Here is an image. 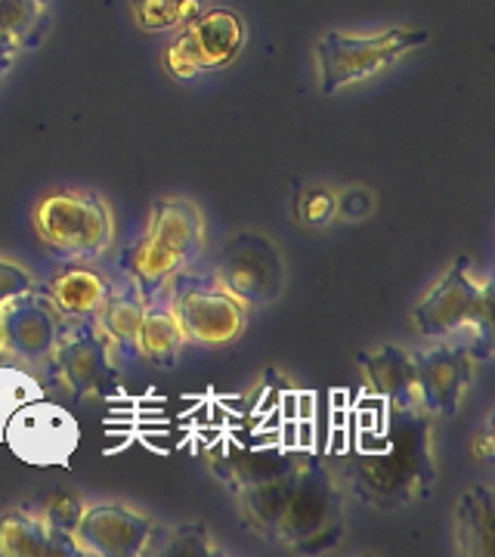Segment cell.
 <instances>
[{
  "label": "cell",
  "mask_w": 495,
  "mask_h": 557,
  "mask_svg": "<svg viewBox=\"0 0 495 557\" xmlns=\"http://www.w3.org/2000/svg\"><path fill=\"white\" fill-rule=\"evenodd\" d=\"M387 421L378 431V443L325 461L344 493L378 511H396L434 493L436 465L431 443V416L421 406L384 409Z\"/></svg>",
  "instance_id": "obj_2"
},
{
  "label": "cell",
  "mask_w": 495,
  "mask_h": 557,
  "mask_svg": "<svg viewBox=\"0 0 495 557\" xmlns=\"http://www.w3.org/2000/svg\"><path fill=\"white\" fill-rule=\"evenodd\" d=\"M171 310L177 313L186 341H196L205 347H220L242 335L248 322V304L220 285V278H186L180 273L168 282Z\"/></svg>",
  "instance_id": "obj_9"
},
{
  "label": "cell",
  "mask_w": 495,
  "mask_h": 557,
  "mask_svg": "<svg viewBox=\"0 0 495 557\" xmlns=\"http://www.w3.org/2000/svg\"><path fill=\"white\" fill-rule=\"evenodd\" d=\"M201 0H131L139 32H174L196 16Z\"/></svg>",
  "instance_id": "obj_23"
},
{
  "label": "cell",
  "mask_w": 495,
  "mask_h": 557,
  "mask_svg": "<svg viewBox=\"0 0 495 557\" xmlns=\"http://www.w3.org/2000/svg\"><path fill=\"white\" fill-rule=\"evenodd\" d=\"M366 387L375 399H381L387 409H406L421 406L416 387V354L396 344H384L375 354L359 357Z\"/></svg>",
  "instance_id": "obj_16"
},
{
  "label": "cell",
  "mask_w": 495,
  "mask_h": 557,
  "mask_svg": "<svg viewBox=\"0 0 495 557\" xmlns=\"http://www.w3.org/2000/svg\"><path fill=\"white\" fill-rule=\"evenodd\" d=\"M84 502H87V498L75 496V493H65V490H57V493H50V496H40L38 502H35V508H38L44 518H50L57 527H62L65 533H72V530L78 527Z\"/></svg>",
  "instance_id": "obj_26"
},
{
  "label": "cell",
  "mask_w": 495,
  "mask_h": 557,
  "mask_svg": "<svg viewBox=\"0 0 495 557\" xmlns=\"http://www.w3.org/2000/svg\"><path fill=\"white\" fill-rule=\"evenodd\" d=\"M47 251L62 263H94L115 245V211L99 193L57 189L32 211Z\"/></svg>",
  "instance_id": "obj_3"
},
{
  "label": "cell",
  "mask_w": 495,
  "mask_h": 557,
  "mask_svg": "<svg viewBox=\"0 0 495 557\" xmlns=\"http://www.w3.org/2000/svg\"><path fill=\"white\" fill-rule=\"evenodd\" d=\"M495 502L490 486H471L456 511V548L465 557H493Z\"/></svg>",
  "instance_id": "obj_18"
},
{
  "label": "cell",
  "mask_w": 495,
  "mask_h": 557,
  "mask_svg": "<svg viewBox=\"0 0 495 557\" xmlns=\"http://www.w3.org/2000/svg\"><path fill=\"white\" fill-rule=\"evenodd\" d=\"M137 350L143 359H149L159 369H174L180 354L186 347V335L180 325L177 313L171 310V304H146V313L139 322Z\"/></svg>",
  "instance_id": "obj_19"
},
{
  "label": "cell",
  "mask_w": 495,
  "mask_h": 557,
  "mask_svg": "<svg viewBox=\"0 0 495 557\" xmlns=\"http://www.w3.org/2000/svg\"><path fill=\"white\" fill-rule=\"evenodd\" d=\"M22 47L16 44L13 38H7V35H0V78L16 65V60H20Z\"/></svg>",
  "instance_id": "obj_30"
},
{
  "label": "cell",
  "mask_w": 495,
  "mask_h": 557,
  "mask_svg": "<svg viewBox=\"0 0 495 557\" xmlns=\"http://www.w3.org/2000/svg\"><path fill=\"white\" fill-rule=\"evenodd\" d=\"M416 329L431 341L471 335L477 347L490 357L493 344V288L474 276L471 260L458 258L453 270L436 282L428 298L412 310Z\"/></svg>",
  "instance_id": "obj_5"
},
{
  "label": "cell",
  "mask_w": 495,
  "mask_h": 557,
  "mask_svg": "<svg viewBox=\"0 0 495 557\" xmlns=\"http://www.w3.org/2000/svg\"><path fill=\"white\" fill-rule=\"evenodd\" d=\"M47 366L72 397H109L121 387L119 347L102 335L97 319L62 322L60 341Z\"/></svg>",
  "instance_id": "obj_7"
},
{
  "label": "cell",
  "mask_w": 495,
  "mask_h": 557,
  "mask_svg": "<svg viewBox=\"0 0 495 557\" xmlns=\"http://www.w3.org/2000/svg\"><path fill=\"white\" fill-rule=\"evenodd\" d=\"M242 520L258 536L282 548L319 555L335 548L347 533L344 490L332 468L307 449H295L292 458L267 478L230 490Z\"/></svg>",
  "instance_id": "obj_1"
},
{
  "label": "cell",
  "mask_w": 495,
  "mask_h": 557,
  "mask_svg": "<svg viewBox=\"0 0 495 557\" xmlns=\"http://www.w3.org/2000/svg\"><path fill=\"white\" fill-rule=\"evenodd\" d=\"M60 332V313L53 310L40 285L0 307V357L20 366H47Z\"/></svg>",
  "instance_id": "obj_12"
},
{
  "label": "cell",
  "mask_w": 495,
  "mask_h": 557,
  "mask_svg": "<svg viewBox=\"0 0 495 557\" xmlns=\"http://www.w3.org/2000/svg\"><path fill=\"white\" fill-rule=\"evenodd\" d=\"M375 208V196L362 186H354L347 193H337V214L347 220H362L372 214Z\"/></svg>",
  "instance_id": "obj_28"
},
{
  "label": "cell",
  "mask_w": 495,
  "mask_h": 557,
  "mask_svg": "<svg viewBox=\"0 0 495 557\" xmlns=\"http://www.w3.org/2000/svg\"><path fill=\"white\" fill-rule=\"evenodd\" d=\"M295 214L304 226H329L337 218V193L325 183H313V186H304L297 193Z\"/></svg>",
  "instance_id": "obj_25"
},
{
  "label": "cell",
  "mask_w": 495,
  "mask_h": 557,
  "mask_svg": "<svg viewBox=\"0 0 495 557\" xmlns=\"http://www.w3.org/2000/svg\"><path fill=\"white\" fill-rule=\"evenodd\" d=\"M471 456L480 461V465H490L493 461V434H490V421L477 431V437L471 440Z\"/></svg>",
  "instance_id": "obj_29"
},
{
  "label": "cell",
  "mask_w": 495,
  "mask_h": 557,
  "mask_svg": "<svg viewBox=\"0 0 495 557\" xmlns=\"http://www.w3.org/2000/svg\"><path fill=\"white\" fill-rule=\"evenodd\" d=\"M156 527L159 520L124 502H84L72 536L78 542L81 555L143 557L156 536Z\"/></svg>",
  "instance_id": "obj_13"
},
{
  "label": "cell",
  "mask_w": 495,
  "mask_h": 557,
  "mask_svg": "<svg viewBox=\"0 0 495 557\" xmlns=\"http://www.w3.org/2000/svg\"><path fill=\"white\" fill-rule=\"evenodd\" d=\"M146 292L139 285H131L124 292H109V298L102 300L99 307L97 325L102 329V335L112 341L115 347H131L137 341L139 322H143V313H146Z\"/></svg>",
  "instance_id": "obj_20"
},
{
  "label": "cell",
  "mask_w": 495,
  "mask_h": 557,
  "mask_svg": "<svg viewBox=\"0 0 495 557\" xmlns=\"http://www.w3.org/2000/svg\"><path fill=\"white\" fill-rule=\"evenodd\" d=\"M109 292H112V282L87 263H65L44 288V295L50 298L62 322L94 319L102 300L109 298Z\"/></svg>",
  "instance_id": "obj_17"
},
{
  "label": "cell",
  "mask_w": 495,
  "mask_h": 557,
  "mask_svg": "<svg viewBox=\"0 0 495 557\" xmlns=\"http://www.w3.org/2000/svg\"><path fill=\"white\" fill-rule=\"evenodd\" d=\"M0 557H81V548L35 505H16L0 515Z\"/></svg>",
  "instance_id": "obj_15"
},
{
  "label": "cell",
  "mask_w": 495,
  "mask_h": 557,
  "mask_svg": "<svg viewBox=\"0 0 495 557\" xmlns=\"http://www.w3.org/2000/svg\"><path fill=\"white\" fill-rule=\"evenodd\" d=\"M245 47V22L226 7L198 10L186 25H180V35L164 50L168 75L180 81L198 78L205 72H220L233 65Z\"/></svg>",
  "instance_id": "obj_8"
},
{
  "label": "cell",
  "mask_w": 495,
  "mask_h": 557,
  "mask_svg": "<svg viewBox=\"0 0 495 557\" xmlns=\"http://www.w3.org/2000/svg\"><path fill=\"white\" fill-rule=\"evenodd\" d=\"M218 278L223 288H230L242 304L260 307L282 295L285 267L273 242L260 233H242L226 245V255L220 260Z\"/></svg>",
  "instance_id": "obj_14"
},
{
  "label": "cell",
  "mask_w": 495,
  "mask_h": 557,
  "mask_svg": "<svg viewBox=\"0 0 495 557\" xmlns=\"http://www.w3.org/2000/svg\"><path fill=\"white\" fill-rule=\"evenodd\" d=\"M428 32L418 28H387L378 35H347V32H329L317 44L319 62V90L332 97L344 87H354L359 81L372 78L394 65L409 50L424 47Z\"/></svg>",
  "instance_id": "obj_6"
},
{
  "label": "cell",
  "mask_w": 495,
  "mask_h": 557,
  "mask_svg": "<svg viewBox=\"0 0 495 557\" xmlns=\"http://www.w3.org/2000/svg\"><path fill=\"white\" fill-rule=\"evenodd\" d=\"M220 548L214 545V539L208 533V527L201 523H183V527H156V536L149 542L146 555L161 557H201V555H218Z\"/></svg>",
  "instance_id": "obj_22"
},
{
  "label": "cell",
  "mask_w": 495,
  "mask_h": 557,
  "mask_svg": "<svg viewBox=\"0 0 495 557\" xmlns=\"http://www.w3.org/2000/svg\"><path fill=\"white\" fill-rule=\"evenodd\" d=\"M0 443H7L10 453L25 465H69L81 443V428L69 409L40 397L13 412Z\"/></svg>",
  "instance_id": "obj_10"
},
{
  "label": "cell",
  "mask_w": 495,
  "mask_h": 557,
  "mask_svg": "<svg viewBox=\"0 0 495 557\" xmlns=\"http://www.w3.org/2000/svg\"><path fill=\"white\" fill-rule=\"evenodd\" d=\"M53 0H0V35L13 38L22 50H35L50 32Z\"/></svg>",
  "instance_id": "obj_21"
},
{
  "label": "cell",
  "mask_w": 495,
  "mask_h": 557,
  "mask_svg": "<svg viewBox=\"0 0 495 557\" xmlns=\"http://www.w3.org/2000/svg\"><path fill=\"white\" fill-rule=\"evenodd\" d=\"M205 255V218L193 201L159 199L149 230L131 251V273L143 292H159Z\"/></svg>",
  "instance_id": "obj_4"
},
{
  "label": "cell",
  "mask_w": 495,
  "mask_h": 557,
  "mask_svg": "<svg viewBox=\"0 0 495 557\" xmlns=\"http://www.w3.org/2000/svg\"><path fill=\"white\" fill-rule=\"evenodd\" d=\"M486 354L474 341H440L436 347L416 354V387L421 409L431 418H453L465 391L474 381V362Z\"/></svg>",
  "instance_id": "obj_11"
},
{
  "label": "cell",
  "mask_w": 495,
  "mask_h": 557,
  "mask_svg": "<svg viewBox=\"0 0 495 557\" xmlns=\"http://www.w3.org/2000/svg\"><path fill=\"white\" fill-rule=\"evenodd\" d=\"M40 397H44V387L35 375H28L20 366H0V440H3V428L13 418V412Z\"/></svg>",
  "instance_id": "obj_24"
},
{
  "label": "cell",
  "mask_w": 495,
  "mask_h": 557,
  "mask_svg": "<svg viewBox=\"0 0 495 557\" xmlns=\"http://www.w3.org/2000/svg\"><path fill=\"white\" fill-rule=\"evenodd\" d=\"M32 288H38L35 273L25 263H20V260L0 255V307L10 298L22 295V292H32Z\"/></svg>",
  "instance_id": "obj_27"
}]
</instances>
